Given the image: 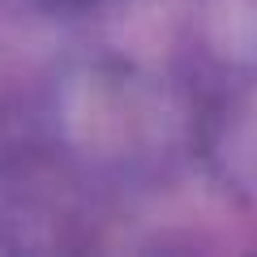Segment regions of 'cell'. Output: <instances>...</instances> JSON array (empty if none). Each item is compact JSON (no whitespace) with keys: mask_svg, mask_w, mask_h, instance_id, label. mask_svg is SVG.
<instances>
[{"mask_svg":"<svg viewBox=\"0 0 257 257\" xmlns=\"http://www.w3.org/2000/svg\"><path fill=\"white\" fill-rule=\"evenodd\" d=\"M60 5H86V0H60Z\"/></svg>","mask_w":257,"mask_h":257,"instance_id":"cell-1","label":"cell"}]
</instances>
